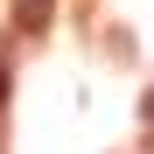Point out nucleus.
I'll return each mask as SVG.
<instances>
[{
	"label": "nucleus",
	"instance_id": "nucleus-1",
	"mask_svg": "<svg viewBox=\"0 0 154 154\" xmlns=\"http://www.w3.org/2000/svg\"><path fill=\"white\" fill-rule=\"evenodd\" d=\"M14 14H21V28H28V35L49 28V0H14Z\"/></svg>",
	"mask_w": 154,
	"mask_h": 154
},
{
	"label": "nucleus",
	"instance_id": "nucleus-2",
	"mask_svg": "<svg viewBox=\"0 0 154 154\" xmlns=\"http://www.w3.org/2000/svg\"><path fill=\"white\" fill-rule=\"evenodd\" d=\"M140 119H147V133H154V91H147V105H140Z\"/></svg>",
	"mask_w": 154,
	"mask_h": 154
},
{
	"label": "nucleus",
	"instance_id": "nucleus-3",
	"mask_svg": "<svg viewBox=\"0 0 154 154\" xmlns=\"http://www.w3.org/2000/svg\"><path fill=\"white\" fill-rule=\"evenodd\" d=\"M0 105H7V63H0Z\"/></svg>",
	"mask_w": 154,
	"mask_h": 154
}]
</instances>
